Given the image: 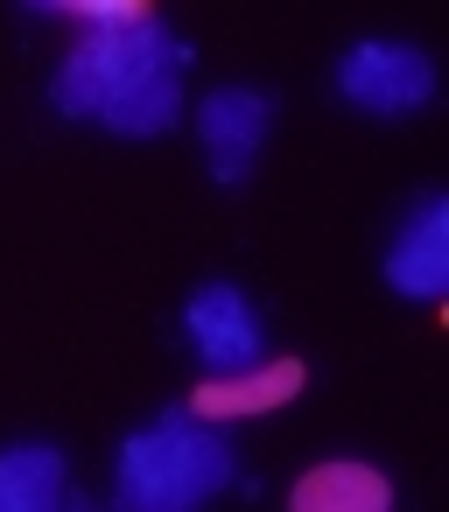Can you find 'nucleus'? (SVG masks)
Segmentation results:
<instances>
[{
  "label": "nucleus",
  "mask_w": 449,
  "mask_h": 512,
  "mask_svg": "<svg viewBox=\"0 0 449 512\" xmlns=\"http://www.w3.org/2000/svg\"><path fill=\"white\" fill-rule=\"evenodd\" d=\"M232 484V442L204 414H162L120 442L113 498L134 512H183Z\"/></svg>",
  "instance_id": "nucleus-1"
},
{
  "label": "nucleus",
  "mask_w": 449,
  "mask_h": 512,
  "mask_svg": "<svg viewBox=\"0 0 449 512\" xmlns=\"http://www.w3.org/2000/svg\"><path fill=\"white\" fill-rule=\"evenodd\" d=\"M190 64V43H176L155 15H141V22H106V29H92L71 57H64V71H57V113H71V120H99L120 92H134L141 78H155V71H183Z\"/></svg>",
  "instance_id": "nucleus-2"
},
{
  "label": "nucleus",
  "mask_w": 449,
  "mask_h": 512,
  "mask_svg": "<svg viewBox=\"0 0 449 512\" xmlns=\"http://www.w3.org/2000/svg\"><path fill=\"white\" fill-rule=\"evenodd\" d=\"M337 99L379 120H400L435 99V64L414 43H351L337 57Z\"/></svg>",
  "instance_id": "nucleus-3"
},
{
  "label": "nucleus",
  "mask_w": 449,
  "mask_h": 512,
  "mask_svg": "<svg viewBox=\"0 0 449 512\" xmlns=\"http://www.w3.org/2000/svg\"><path fill=\"white\" fill-rule=\"evenodd\" d=\"M267 120H274V106H267L260 92H246V85H218V92L197 106V134H204L211 176H218L225 190H239V183L253 176V155H260V141H267Z\"/></svg>",
  "instance_id": "nucleus-4"
},
{
  "label": "nucleus",
  "mask_w": 449,
  "mask_h": 512,
  "mask_svg": "<svg viewBox=\"0 0 449 512\" xmlns=\"http://www.w3.org/2000/svg\"><path fill=\"white\" fill-rule=\"evenodd\" d=\"M183 330H190V344H197L204 372H239V365L267 358L260 316H253V302H246L232 281L197 288V295H190V309H183Z\"/></svg>",
  "instance_id": "nucleus-5"
},
{
  "label": "nucleus",
  "mask_w": 449,
  "mask_h": 512,
  "mask_svg": "<svg viewBox=\"0 0 449 512\" xmlns=\"http://www.w3.org/2000/svg\"><path fill=\"white\" fill-rule=\"evenodd\" d=\"M302 358H253L239 372H204V386L190 393V414L204 421H246V414H267V407H288L302 393Z\"/></svg>",
  "instance_id": "nucleus-6"
},
{
  "label": "nucleus",
  "mask_w": 449,
  "mask_h": 512,
  "mask_svg": "<svg viewBox=\"0 0 449 512\" xmlns=\"http://www.w3.org/2000/svg\"><path fill=\"white\" fill-rule=\"evenodd\" d=\"M386 281L414 302H442L449 295V204L442 197H421L386 253Z\"/></svg>",
  "instance_id": "nucleus-7"
},
{
  "label": "nucleus",
  "mask_w": 449,
  "mask_h": 512,
  "mask_svg": "<svg viewBox=\"0 0 449 512\" xmlns=\"http://www.w3.org/2000/svg\"><path fill=\"white\" fill-rule=\"evenodd\" d=\"M288 505L295 512H386L393 505V477H379L358 456H330V463H316V470L295 477Z\"/></svg>",
  "instance_id": "nucleus-8"
},
{
  "label": "nucleus",
  "mask_w": 449,
  "mask_h": 512,
  "mask_svg": "<svg viewBox=\"0 0 449 512\" xmlns=\"http://www.w3.org/2000/svg\"><path fill=\"white\" fill-rule=\"evenodd\" d=\"M64 498V449L15 442L0 449V512H50Z\"/></svg>",
  "instance_id": "nucleus-9"
},
{
  "label": "nucleus",
  "mask_w": 449,
  "mask_h": 512,
  "mask_svg": "<svg viewBox=\"0 0 449 512\" xmlns=\"http://www.w3.org/2000/svg\"><path fill=\"white\" fill-rule=\"evenodd\" d=\"M183 71H155V78H141L134 92H120L106 113H99V127H113V134H127V141H148V134H162L176 113H183V85H176Z\"/></svg>",
  "instance_id": "nucleus-10"
},
{
  "label": "nucleus",
  "mask_w": 449,
  "mask_h": 512,
  "mask_svg": "<svg viewBox=\"0 0 449 512\" xmlns=\"http://www.w3.org/2000/svg\"><path fill=\"white\" fill-rule=\"evenodd\" d=\"M22 8H36V15H78V22L106 29V22H141L155 0H22Z\"/></svg>",
  "instance_id": "nucleus-11"
}]
</instances>
